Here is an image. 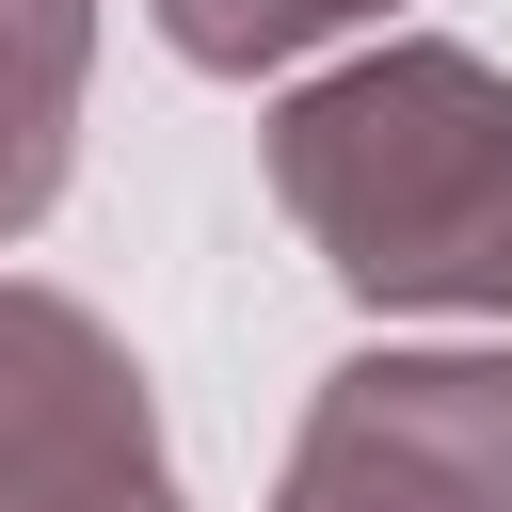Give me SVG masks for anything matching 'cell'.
<instances>
[{"label": "cell", "mask_w": 512, "mask_h": 512, "mask_svg": "<svg viewBox=\"0 0 512 512\" xmlns=\"http://www.w3.org/2000/svg\"><path fill=\"white\" fill-rule=\"evenodd\" d=\"M0 512H176L144 368L64 288H0Z\"/></svg>", "instance_id": "obj_3"}, {"label": "cell", "mask_w": 512, "mask_h": 512, "mask_svg": "<svg viewBox=\"0 0 512 512\" xmlns=\"http://www.w3.org/2000/svg\"><path fill=\"white\" fill-rule=\"evenodd\" d=\"M144 16H160V48H176V64L256 80V64H304L320 32H352V16H384V0H144Z\"/></svg>", "instance_id": "obj_5"}, {"label": "cell", "mask_w": 512, "mask_h": 512, "mask_svg": "<svg viewBox=\"0 0 512 512\" xmlns=\"http://www.w3.org/2000/svg\"><path fill=\"white\" fill-rule=\"evenodd\" d=\"M80 48H96V0H0V240L48 224V192H64Z\"/></svg>", "instance_id": "obj_4"}, {"label": "cell", "mask_w": 512, "mask_h": 512, "mask_svg": "<svg viewBox=\"0 0 512 512\" xmlns=\"http://www.w3.org/2000/svg\"><path fill=\"white\" fill-rule=\"evenodd\" d=\"M272 208L352 304L512 320V80L480 48H368L272 112Z\"/></svg>", "instance_id": "obj_1"}, {"label": "cell", "mask_w": 512, "mask_h": 512, "mask_svg": "<svg viewBox=\"0 0 512 512\" xmlns=\"http://www.w3.org/2000/svg\"><path fill=\"white\" fill-rule=\"evenodd\" d=\"M272 512H512V352H352Z\"/></svg>", "instance_id": "obj_2"}]
</instances>
